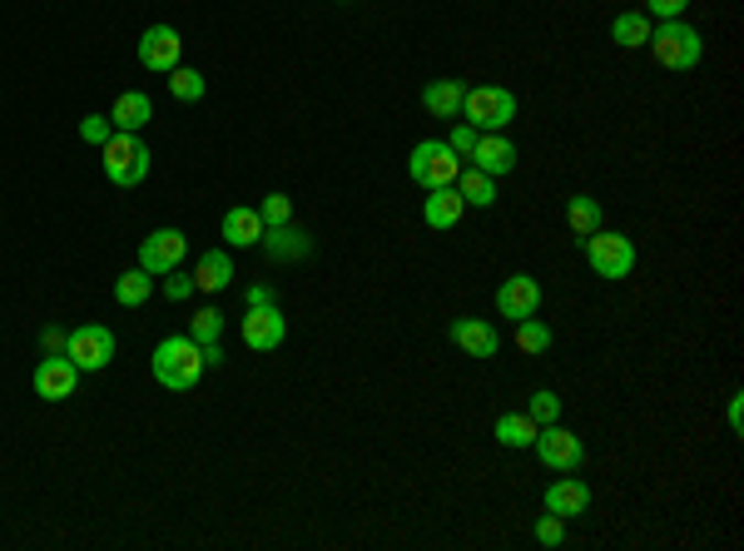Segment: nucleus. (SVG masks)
Instances as JSON below:
<instances>
[{"instance_id":"f257e3e1","label":"nucleus","mask_w":744,"mask_h":551,"mask_svg":"<svg viewBox=\"0 0 744 551\" xmlns=\"http://www.w3.org/2000/svg\"><path fill=\"white\" fill-rule=\"evenodd\" d=\"M149 368H154V378H159V388H169V392H194L198 388V378H204V348H198L194 338H159V348H154V358H149Z\"/></svg>"},{"instance_id":"f03ea898","label":"nucleus","mask_w":744,"mask_h":551,"mask_svg":"<svg viewBox=\"0 0 744 551\" xmlns=\"http://www.w3.org/2000/svg\"><path fill=\"white\" fill-rule=\"evenodd\" d=\"M99 160H105V180L119 184V190H134V184L149 180V144L129 130H115L105 144H99Z\"/></svg>"},{"instance_id":"7ed1b4c3","label":"nucleus","mask_w":744,"mask_h":551,"mask_svg":"<svg viewBox=\"0 0 744 551\" xmlns=\"http://www.w3.org/2000/svg\"><path fill=\"white\" fill-rule=\"evenodd\" d=\"M645 45H650L655 65H665V71H694L700 55H704L700 31L684 25V21H660V31H650V41Z\"/></svg>"},{"instance_id":"20e7f679","label":"nucleus","mask_w":744,"mask_h":551,"mask_svg":"<svg viewBox=\"0 0 744 551\" xmlns=\"http://www.w3.org/2000/svg\"><path fill=\"white\" fill-rule=\"evenodd\" d=\"M462 115L472 130L482 134H502L506 125L516 120V95L506 85H476V90L462 95Z\"/></svg>"},{"instance_id":"39448f33","label":"nucleus","mask_w":744,"mask_h":551,"mask_svg":"<svg viewBox=\"0 0 744 551\" xmlns=\"http://www.w3.org/2000/svg\"><path fill=\"white\" fill-rule=\"evenodd\" d=\"M585 249V263H591L601 279H630L635 269V239H625V234H611V229H595L581 239Z\"/></svg>"},{"instance_id":"423d86ee","label":"nucleus","mask_w":744,"mask_h":551,"mask_svg":"<svg viewBox=\"0 0 744 551\" xmlns=\"http://www.w3.org/2000/svg\"><path fill=\"white\" fill-rule=\"evenodd\" d=\"M466 164L452 154V144L446 140H422L412 154H407V174H412L422 190H442V184H456V174H462Z\"/></svg>"},{"instance_id":"0eeeda50","label":"nucleus","mask_w":744,"mask_h":551,"mask_svg":"<svg viewBox=\"0 0 744 551\" xmlns=\"http://www.w3.org/2000/svg\"><path fill=\"white\" fill-rule=\"evenodd\" d=\"M531 452L541 457V467H551V472H581L585 467V442L575 437V432H565L561 422H546V428H536Z\"/></svg>"},{"instance_id":"6e6552de","label":"nucleus","mask_w":744,"mask_h":551,"mask_svg":"<svg viewBox=\"0 0 744 551\" xmlns=\"http://www.w3.org/2000/svg\"><path fill=\"white\" fill-rule=\"evenodd\" d=\"M65 358L75 363L79 372H105L109 363H115V333H109L105 323H85V328L69 333Z\"/></svg>"},{"instance_id":"1a4fd4ad","label":"nucleus","mask_w":744,"mask_h":551,"mask_svg":"<svg viewBox=\"0 0 744 551\" xmlns=\"http://www.w3.org/2000/svg\"><path fill=\"white\" fill-rule=\"evenodd\" d=\"M238 338H244V348H254V353H273L278 343L288 338V318L278 313V303L248 309L244 318H238Z\"/></svg>"},{"instance_id":"9d476101","label":"nucleus","mask_w":744,"mask_h":551,"mask_svg":"<svg viewBox=\"0 0 744 551\" xmlns=\"http://www.w3.org/2000/svg\"><path fill=\"white\" fill-rule=\"evenodd\" d=\"M188 253V239L179 229H154L144 244H139V269L154 273V279H164V273H174L179 263H184Z\"/></svg>"},{"instance_id":"9b49d317","label":"nucleus","mask_w":744,"mask_h":551,"mask_svg":"<svg viewBox=\"0 0 744 551\" xmlns=\"http://www.w3.org/2000/svg\"><path fill=\"white\" fill-rule=\"evenodd\" d=\"M75 382H79V368L65 358V353H45L35 368V398L40 402H65L75 398Z\"/></svg>"},{"instance_id":"f8f14e48","label":"nucleus","mask_w":744,"mask_h":551,"mask_svg":"<svg viewBox=\"0 0 744 551\" xmlns=\"http://www.w3.org/2000/svg\"><path fill=\"white\" fill-rule=\"evenodd\" d=\"M179 55H184V41H179L174 25H149L144 35H139V65L154 75H169L179 65Z\"/></svg>"},{"instance_id":"ddd939ff","label":"nucleus","mask_w":744,"mask_h":551,"mask_svg":"<svg viewBox=\"0 0 744 551\" xmlns=\"http://www.w3.org/2000/svg\"><path fill=\"white\" fill-rule=\"evenodd\" d=\"M541 309V283L531 279V273H511V279H502V289H496V313L511 323L531 318V313Z\"/></svg>"},{"instance_id":"4468645a","label":"nucleus","mask_w":744,"mask_h":551,"mask_svg":"<svg viewBox=\"0 0 744 551\" xmlns=\"http://www.w3.org/2000/svg\"><path fill=\"white\" fill-rule=\"evenodd\" d=\"M446 338H452V348H462L466 358H496V348H502V333L486 318H452Z\"/></svg>"},{"instance_id":"2eb2a0df","label":"nucleus","mask_w":744,"mask_h":551,"mask_svg":"<svg viewBox=\"0 0 744 551\" xmlns=\"http://www.w3.org/2000/svg\"><path fill=\"white\" fill-rule=\"evenodd\" d=\"M258 249H263L273 263H298V259H308V253H313V239H308L303 229H293V219H288V224H273V229H263Z\"/></svg>"},{"instance_id":"dca6fc26","label":"nucleus","mask_w":744,"mask_h":551,"mask_svg":"<svg viewBox=\"0 0 744 551\" xmlns=\"http://www.w3.org/2000/svg\"><path fill=\"white\" fill-rule=\"evenodd\" d=\"M472 170L492 174V180H502V174H511V170H516V144L506 140V134H476Z\"/></svg>"},{"instance_id":"f3484780","label":"nucleus","mask_w":744,"mask_h":551,"mask_svg":"<svg viewBox=\"0 0 744 551\" xmlns=\"http://www.w3.org/2000/svg\"><path fill=\"white\" fill-rule=\"evenodd\" d=\"M466 214V199L456 194V184H442V190H427V204H422V219L427 229H456Z\"/></svg>"},{"instance_id":"a211bd4d","label":"nucleus","mask_w":744,"mask_h":551,"mask_svg":"<svg viewBox=\"0 0 744 551\" xmlns=\"http://www.w3.org/2000/svg\"><path fill=\"white\" fill-rule=\"evenodd\" d=\"M541 507L556 511V517H581V511H591V487H585L581 477H561L546 487Z\"/></svg>"},{"instance_id":"6ab92c4d","label":"nucleus","mask_w":744,"mask_h":551,"mask_svg":"<svg viewBox=\"0 0 744 551\" xmlns=\"http://www.w3.org/2000/svg\"><path fill=\"white\" fill-rule=\"evenodd\" d=\"M149 120H154V100H149V95H139V90H125L115 105H109V125H115V130L139 134Z\"/></svg>"},{"instance_id":"aec40b11","label":"nucleus","mask_w":744,"mask_h":551,"mask_svg":"<svg viewBox=\"0 0 744 551\" xmlns=\"http://www.w3.org/2000/svg\"><path fill=\"white\" fill-rule=\"evenodd\" d=\"M263 214L258 209H228L224 214V244L228 249H258V239H263Z\"/></svg>"},{"instance_id":"412c9836","label":"nucleus","mask_w":744,"mask_h":551,"mask_svg":"<svg viewBox=\"0 0 744 551\" xmlns=\"http://www.w3.org/2000/svg\"><path fill=\"white\" fill-rule=\"evenodd\" d=\"M194 283H198V293H224L228 283H234V259H228L224 249L198 253V263H194Z\"/></svg>"},{"instance_id":"4be33fe9","label":"nucleus","mask_w":744,"mask_h":551,"mask_svg":"<svg viewBox=\"0 0 744 551\" xmlns=\"http://www.w3.org/2000/svg\"><path fill=\"white\" fill-rule=\"evenodd\" d=\"M462 95H466L462 80H432L422 90V110L436 115V120H456L462 115Z\"/></svg>"},{"instance_id":"5701e85b","label":"nucleus","mask_w":744,"mask_h":551,"mask_svg":"<svg viewBox=\"0 0 744 551\" xmlns=\"http://www.w3.org/2000/svg\"><path fill=\"white\" fill-rule=\"evenodd\" d=\"M565 224H571L575 239L595 234L601 229V199H591V194H571V199H565Z\"/></svg>"},{"instance_id":"b1692460","label":"nucleus","mask_w":744,"mask_h":551,"mask_svg":"<svg viewBox=\"0 0 744 551\" xmlns=\"http://www.w3.org/2000/svg\"><path fill=\"white\" fill-rule=\"evenodd\" d=\"M456 194H462L466 204H476V209H492V204H496V180L466 164V170L456 174Z\"/></svg>"},{"instance_id":"393cba45","label":"nucleus","mask_w":744,"mask_h":551,"mask_svg":"<svg viewBox=\"0 0 744 551\" xmlns=\"http://www.w3.org/2000/svg\"><path fill=\"white\" fill-rule=\"evenodd\" d=\"M492 437L502 442V447H531L536 442V422L526 418V412H502L492 428Z\"/></svg>"},{"instance_id":"a878e982","label":"nucleus","mask_w":744,"mask_h":551,"mask_svg":"<svg viewBox=\"0 0 744 551\" xmlns=\"http://www.w3.org/2000/svg\"><path fill=\"white\" fill-rule=\"evenodd\" d=\"M149 293H154V273H144V269H129L115 279V303H125V309L149 303Z\"/></svg>"},{"instance_id":"bb28decb","label":"nucleus","mask_w":744,"mask_h":551,"mask_svg":"<svg viewBox=\"0 0 744 551\" xmlns=\"http://www.w3.org/2000/svg\"><path fill=\"white\" fill-rule=\"evenodd\" d=\"M611 41L625 45V51H635V45L650 41V21H645L640 11H621V15L611 21Z\"/></svg>"},{"instance_id":"cd10ccee","label":"nucleus","mask_w":744,"mask_h":551,"mask_svg":"<svg viewBox=\"0 0 744 551\" xmlns=\"http://www.w3.org/2000/svg\"><path fill=\"white\" fill-rule=\"evenodd\" d=\"M204 90H208V80L198 71H184V65H174V71H169V95H174V100L194 105V100H204Z\"/></svg>"},{"instance_id":"c85d7f7f","label":"nucleus","mask_w":744,"mask_h":551,"mask_svg":"<svg viewBox=\"0 0 744 551\" xmlns=\"http://www.w3.org/2000/svg\"><path fill=\"white\" fill-rule=\"evenodd\" d=\"M516 348L531 353V358H536V353H546V348H551V328H546L536 313H531V318H521V323H516Z\"/></svg>"},{"instance_id":"c756f323","label":"nucleus","mask_w":744,"mask_h":551,"mask_svg":"<svg viewBox=\"0 0 744 551\" xmlns=\"http://www.w3.org/2000/svg\"><path fill=\"white\" fill-rule=\"evenodd\" d=\"M526 418H531L536 428H546V422H561V398H556L551 388H536L531 402H526Z\"/></svg>"},{"instance_id":"7c9ffc66","label":"nucleus","mask_w":744,"mask_h":551,"mask_svg":"<svg viewBox=\"0 0 744 551\" xmlns=\"http://www.w3.org/2000/svg\"><path fill=\"white\" fill-rule=\"evenodd\" d=\"M218 333H224V313L218 309H198L194 318H188V338L204 348V343H218Z\"/></svg>"},{"instance_id":"2f4dec72","label":"nucleus","mask_w":744,"mask_h":551,"mask_svg":"<svg viewBox=\"0 0 744 551\" xmlns=\"http://www.w3.org/2000/svg\"><path fill=\"white\" fill-rule=\"evenodd\" d=\"M476 134H482V130H472L466 120H456V125H452V134H446V144H452V154H456L462 164H472V154H476Z\"/></svg>"},{"instance_id":"473e14b6","label":"nucleus","mask_w":744,"mask_h":551,"mask_svg":"<svg viewBox=\"0 0 744 551\" xmlns=\"http://www.w3.org/2000/svg\"><path fill=\"white\" fill-rule=\"evenodd\" d=\"M109 134H115L109 115H85V120H79V140H85V144H95V150L109 140Z\"/></svg>"},{"instance_id":"72a5a7b5","label":"nucleus","mask_w":744,"mask_h":551,"mask_svg":"<svg viewBox=\"0 0 744 551\" xmlns=\"http://www.w3.org/2000/svg\"><path fill=\"white\" fill-rule=\"evenodd\" d=\"M198 293V283H194V273H164V299L169 303H184V299H194Z\"/></svg>"},{"instance_id":"f704fd0d","label":"nucleus","mask_w":744,"mask_h":551,"mask_svg":"<svg viewBox=\"0 0 744 551\" xmlns=\"http://www.w3.org/2000/svg\"><path fill=\"white\" fill-rule=\"evenodd\" d=\"M536 541H541V547H561L565 541V517H556V511L536 517Z\"/></svg>"},{"instance_id":"c9c22d12","label":"nucleus","mask_w":744,"mask_h":551,"mask_svg":"<svg viewBox=\"0 0 744 551\" xmlns=\"http://www.w3.org/2000/svg\"><path fill=\"white\" fill-rule=\"evenodd\" d=\"M258 214H263V224H268V229H273V224H288V219H293V199L273 190V194L263 199V209H258Z\"/></svg>"},{"instance_id":"e433bc0d","label":"nucleus","mask_w":744,"mask_h":551,"mask_svg":"<svg viewBox=\"0 0 744 551\" xmlns=\"http://www.w3.org/2000/svg\"><path fill=\"white\" fill-rule=\"evenodd\" d=\"M645 6H650V15H660V21H680L690 0H645Z\"/></svg>"},{"instance_id":"4c0bfd02","label":"nucleus","mask_w":744,"mask_h":551,"mask_svg":"<svg viewBox=\"0 0 744 551\" xmlns=\"http://www.w3.org/2000/svg\"><path fill=\"white\" fill-rule=\"evenodd\" d=\"M65 343H69L65 328H45V333H40V348H45V353H65Z\"/></svg>"},{"instance_id":"58836bf2","label":"nucleus","mask_w":744,"mask_h":551,"mask_svg":"<svg viewBox=\"0 0 744 551\" xmlns=\"http://www.w3.org/2000/svg\"><path fill=\"white\" fill-rule=\"evenodd\" d=\"M730 432H734V437L744 432V392H734V398H730Z\"/></svg>"},{"instance_id":"ea45409f","label":"nucleus","mask_w":744,"mask_h":551,"mask_svg":"<svg viewBox=\"0 0 744 551\" xmlns=\"http://www.w3.org/2000/svg\"><path fill=\"white\" fill-rule=\"evenodd\" d=\"M263 303H273V289H268V283H254V289H248V309H263Z\"/></svg>"},{"instance_id":"a19ab883","label":"nucleus","mask_w":744,"mask_h":551,"mask_svg":"<svg viewBox=\"0 0 744 551\" xmlns=\"http://www.w3.org/2000/svg\"><path fill=\"white\" fill-rule=\"evenodd\" d=\"M204 368H224V348L218 343H204Z\"/></svg>"}]
</instances>
